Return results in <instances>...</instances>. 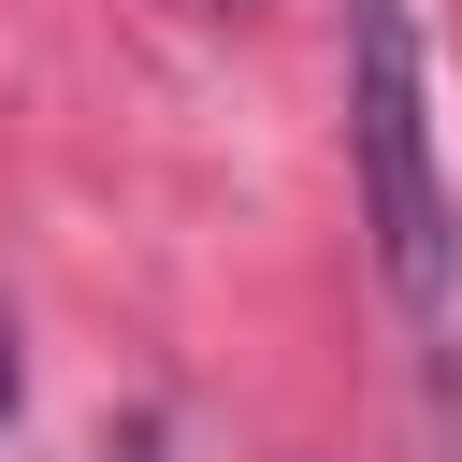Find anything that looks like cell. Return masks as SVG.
<instances>
[{
  "mask_svg": "<svg viewBox=\"0 0 462 462\" xmlns=\"http://www.w3.org/2000/svg\"><path fill=\"white\" fill-rule=\"evenodd\" d=\"M346 173H361V231L375 274L419 332H448V173H433V58H419V0H346Z\"/></svg>",
  "mask_w": 462,
  "mask_h": 462,
  "instance_id": "obj_1",
  "label": "cell"
}]
</instances>
